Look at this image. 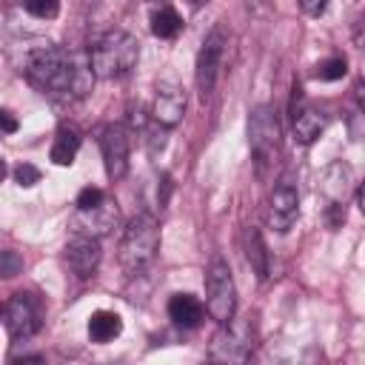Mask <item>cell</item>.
Masks as SVG:
<instances>
[{
  "label": "cell",
  "mask_w": 365,
  "mask_h": 365,
  "mask_svg": "<svg viewBox=\"0 0 365 365\" xmlns=\"http://www.w3.org/2000/svg\"><path fill=\"white\" fill-rule=\"evenodd\" d=\"M205 305L200 302V297H194V294H174L171 299H168V319L177 325V328H182V331H191V328H197L202 319H205Z\"/></svg>",
  "instance_id": "obj_15"
},
{
  "label": "cell",
  "mask_w": 365,
  "mask_h": 365,
  "mask_svg": "<svg viewBox=\"0 0 365 365\" xmlns=\"http://www.w3.org/2000/svg\"><path fill=\"white\" fill-rule=\"evenodd\" d=\"M0 117H3V131H6V134H14V131H17V120L11 117V111H9V108H3V111H0Z\"/></svg>",
  "instance_id": "obj_29"
},
{
  "label": "cell",
  "mask_w": 365,
  "mask_h": 365,
  "mask_svg": "<svg viewBox=\"0 0 365 365\" xmlns=\"http://www.w3.org/2000/svg\"><path fill=\"white\" fill-rule=\"evenodd\" d=\"M103 200H106V191H103V188H97V185H86V188H80L74 205H77V211H88V208L100 205Z\"/></svg>",
  "instance_id": "obj_23"
},
{
  "label": "cell",
  "mask_w": 365,
  "mask_h": 365,
  "mask_svg": "<svg viewBox=\"0 0 365 365\" xmlns=\"http://www.w3.org/2000/svg\"><path fill=\"white\" fill-rule=\"evenodd\" d=\"M245 259H248L251 271H254L259 279L268 277V271H271V257H268V248H265V240H262L259 228H254V225L245 231Z\"/></svg>",
  "instance_id": "obj_19"
},
{
  "label": "cell",
  "mask_w": 365,
  "mask_h": 365,
  "mask_svg": "<svg viewBox=\"0 0 365 365\" xmlns=\"http://www.w3.org/2000/svg\"><path fill=\"white\" fill-rule=\"evenodd\" d=\"M91 57V68L97 77L103 80H120L125 77L134 66H137V57H140V43L131 31L125 29H111L106 31L88 51Z\"/></svg>",
  "instance_id": "obj_3"
},
{
  "label": "cell",
  "mask_w": 365,
  "mask_h": 365,
  "mask_svg": "<svg viewBox=\"0 0 365 365\" xmlns=\"http://www.w3.org/2000/svg\"><path fill=\"white\" fill-rule=\"evenodd\" d=\"M157 251H160V222L154 220V214L143 211L131 217L120 237V248H117V259L123 271L128 277L143 274L154 262Z\"/></svg>",
  "instance_id": "obj_2"
},
{
  "label": "cell",
  "mask_w": 365,
  "mask_h": 365,
  "mask_svg": "<svg viewBox=\"0 0 365 365\" xmlns=\"http://www.w3.org/2000/svg\"><path fill=\"white\" fill-rule=\"evenodd\" d=\"M354 97H356V108L365 114V77H359L354 83Z\"/></svg>",
  "instance_id": "obj_28"
},
{
  "label": "cell",
  "mask_w": 365,
  "mask_h": 365,
  "mask_svg": "<svg viewBox=\"0 0 365 365\" xmlns=\"http://www.w3.org/2000/svg\"><path fill=\"white\" fill-rule=\"evenodd\" d=\"M205 311L220 325L231 322L237 314V285L228 262L220 254H214L205 268Z\"/></svg>",
  "instance_id": "obj_5"
},
{
  "label": "cell",
  "mask_w": 365,
  "mask_h": 365,
  "mask_svg": "<svg viewBox=\"0 0 365 365\" xmlns=\"http://www.w3.org/2000/svg\"><path fill=\"white\" fill-rule=\"evenodd\" d=\"M23 271V259L17 257V251H3L0 254V274L6 277V279H11V277H17Z\"/></svg>",
  "instance_id": "obj_25"
},
{
  "label": "cell",
  "mask_w": 365,
  "mask_h": 365,
  "mask_svg": "<svg viewBox=\"0 0 365 365\" xmlns=\"http://www.w3.org/2000/svg\"><path fill=\"white\" fill-rule=\"evenodd\" d=\"M279 143H282V125H279L277 108L271 103H257L248 114V145H251V157L257 163L259 177H265L268 168L277 163Z\"/></svg>",
  "instance_id": "obj_4"
},
{
  "label": "cell",
  "mask_w": 365,
  "mask_h": 365,
  "mask_svg": "<svg viewBox=\"0 0 365 365\" xmlns=\"http://www.w3.org/2000/svg\"><path fill=\"white\" fill-rule=\"evenodd\" d=\"M325 125H328V117L322 111H317V108H299V111L291 114L294 137L302 145H311L314 140H319V134L325 131Z\"/></svg>",
  "instance_id": "obj_16"
},
{
  "label": "cell",
  "mask_w": 365,
  "mask_h": 365,
  "mask_svg": "<svg viewBox=\"0 0 365 365\" xmlns=\"http://www.w3.org/2000/svg\"><path fill=\"white\" fill-rule=\"evenodd\" d=\"M297 6H299L308 17H319V14H325L328 0H297Z\"/></svg>",
  "instance_id": "obj_27"
},
{
  "label": "cell",
  "mask_w": 365,
  "mask_h": 365,
  "mask_svg": "<svg viewBox=\"0 0 365 365\" xmlns=\"http://www.w3.org/2000/svg\"><path fill=\"white\" fill-rule=\"evenodd\" d=\"M351 191H354V171L342 160L328 163L319 174V194L325 197V202H348Z\"/></svg>",
  "instance_id": "obj_13"
},
{
  "label": "cell",
  "mask_w": 365,
  "mask_h": 365,
  "mask_svg": "<svg viewBox=\"0 0 365 365\" xmlns=\"http://www.w3.org/2000/svg\"><path fill=\"white\" fill-rule=\"evenodd\" d=\"M3 325L11 339H29L43 328V302L31 291H17L6 299Z\"/></svg>",
  "instance_id": "obj_7"
},
{
  "label": "cell",
  "mask_w": 365,
  "mask_h": 365,
  "mask_svg": "<svg viewBox=\"0 0 365 365\" xmlns=\"http://www.w3.org/2000/svg\"><path fill=\"white\" fill-rule=\"evenodd\" d=\"M120 334H123V319H120V314L103 308V311H94V314L88 317V336H91V342L106 345V342L117 339Z\"/></svg>",
  "instance_id": "obj_18"
},
{
  "label": "cell",
  "mask_w": 365,
  "mask_h": 365,
  "mask_svg": "<svg viewBox=\"0 0 365 365\" xmlns=\"http://www.w3.org/2000/svg\"><path fill=\"white\" fill-rule=\"evenodd\" d=\"M40 177H43L40 168L31 165V163H20V165H14V182H17L20 188H31V185H37Z\"/></svg>",
  "instance_id": "obj_24"
},
{
  "label": "cell",
  "mask_w": 365,
  "mask_h": 365,
  "mask_svg": "<svg viewBox=\"0 0 365 365\" xmlns=\"http://www.w3.org/2000/svg\"><path fill=\"white\" fill-rule=\"evenodd\" d=\"M254 354V336L248 322H225L208 348V359L214 362H248Z\"/></svg>",
  "instance_id": "obj_8"
},
{
  "label": "cell",
  "mask_w": 365,
  "mask_h": 365,
  "mask_svg": "<svg viewBox=\"0 0 365 365\" xmlns=\"http://www.w3.org/2000/svg\"><path fill=\"white\" fill-rule=\"evenodd\" d=\"M299 217V191L291 180H279L274 188H271V197H268V220H271V228L277 234H285L291 231V225L297 222Z\"/></svg>",
  "instance_id": "obj_11"
},
{
  "label": "cell",
  "mask_w": 365,
  "mask_h": 365,
  "mask_svg": "<svg viewBox=\"0 0 365 365\" xmlns=\"http://www.w3.org/2000/svg\"><path fill=\"white\" fill-rule=\"evenodd\" d=\"M100 154L108 180H123L128 174V131L120 123H108L100 128Z\"/></svg>",
  "instance_id": "obj_9"
},
{
  "label": "cell",
  "mask_w": 365,
  "mask_h": 365,
  "mask_svg": "<svg viewBox=\"0 0 365 365\" xmlns=\"http://www.w3.org/2000/svg\"><path fill=\"white\" fill-rule=\"evenodd\" d=\"M23 9L37 20H54L60 14V0H26Z\"/></svg>",
  "instance_id": "obj_22"
},
{
  "label": "cell",
  "mask_w": 365,
  "mask_h": 365,
  "mask_svg": "<svg viewBox=\"0 0 365 365\" xmlns=\"http://www.w3.org/2000/svg\"><path fill=\"white\" fill-rule=\"evenodd\" d=\"M120 220V208L111 197H106L100 205L88 208V211H77V231L83 234H94V237H106Z\"/></svg>",
  "instance_id": "obj_14"
},
{
  "label": "cell",
  "mask_w": 365,
  "mask_h": 365,
  "mask_svg": "<svg viewBox=\"0 0 365 365\" xmlns=\"http://www.w3.org/2000/svg\"><path fill=\"white\" fill-rule=\"evenodd\" d=\"M356 202H359V211L365 214V182L359 185V191H356Z\"/></svg>",
  "instance_id": "obj_30"
},
{
  "label": "cell",
  "mask_w": 365,
  "mask_h": 365,
  "mask_svg": "<svg viewBox=\"0 0 365 365\" xmlns=\"http://www.w3.org/2000/svg\"><path fill=\"white\" fill-rule=\"evenodd\" d=\"M148 23H151V34L160 37V40H171V37H177L182 31V17L171 6H157L151 11Z\"/></svg>",
  "instance_id": "obj_20"
},
{
  "label": "cell",
  "mask_w": 365,
  "mask_h": 365,
  "mask_svg": "<svg viewBox=\"0 0 365 365\" xmlns=\"http://www.w3.org/2000/svg\"><path fill=\"white\" fill-rule=\"evenodd\" d=\"M228 29L225 23H214L208 29V34L202 37V46L197 51V63H194V80H197V91L200 97H211V91L217 88L222 63H225V51H228Z\"/></svg>",
  "instance_id": "obj_6"
},
{
  "label": "cell",
  "mask_w": 365,
  "mask_h": 365,
  "mask_svg": "<svg viewBox=\"0 0 365 365\" xmlns=\"http://www.w3.org/2000/svg\"><path fill=\"white\" fill-rule=\"evenodd\" d=\"M26 80L48 97L57 100H80L94 86L91 57L80 51H68L63 46H40L31 48L23 60Z\"/></svg>",
  "instance_id": "obj_1"
},
{
  "label": "cell",
  "mask_w": 365,
  "mask_h": 365,
  "mask_svg": "<svg viewBox=\"0 0 365 365\" xmlns=\"http://www.w3.org/2000/svg\"><path fill=\"white\" fill-rule=\"evenodd\" d=\"M325 222L331 231H336L345 222V202H328L325 205Z\"/></svg>",
  "instance_id": "obj_26"
},
{
  "label": "cell",
  "mask_w": 365,
  "mask_h": 365,
  "mask_svg": "<svg viewBox=\"0 0 365 365\" xmlns=\"http://www.w3.org/2000/svg\"><path fill=\"white\" fill-rule=\"evenodd\" d=\"M100 259H103L100 237L74 231V237L66 242V262H68L71 274H74L77 279H88V277H94V271L100 268Z\"/></svg>",
  "instance_id": "obj_10"
},
{
  "label": "cell",
  "mask_w": 365,
  "mask_h": 365,
  "mask_svg": "<svg viewBox=\"0 0 365 365\" xmlns=\"http://www.w3.org/2000/svg\"><path fill=\"white\" fill-rule=\"evenodd\" d=\"M345 74H348V60H345V57H339V54H334V57L322 60V63L317 66V71H314V77H317V80H322V83L342 80Z\"/></svg>",
  "instance_id": "obj_21"
},
{
  "label": "cell",
  "mask_w": 365,
  "mask_h": 365,
  "mask_svg": "<svg viewBox=\"0 0 365 365\" xmlns=\"http://www.w3.org/2000/svg\"><path fill=\"white\" fill-rule=\"evenodd\" d=\"M185 106H188V97H185L182 86H177L171 80H163L157 86V94H154L151 117H154V123H163L165 128H174L182 120Z\"/></svg>",
  "instance_id": "obj_12"
},
{
  "label": "cell",
  "mask_w": 365,
  "mask_h": 365,
  "mask_svg": "<svg viewBox=\"0 0 365 365\" xmlns=\"http://www.w3.org/2000/svg\"><path fill=\"white\" fill-rule=\"evenodd\" d=\"M80 143H83L80 131H77L74 125L63 123V125L54 131V143H51V151H48L51 163H54V165H71L74 157H77V151H80Z\"/></svg>",
  "instance_id": "obj_17"
}]
</instances>
